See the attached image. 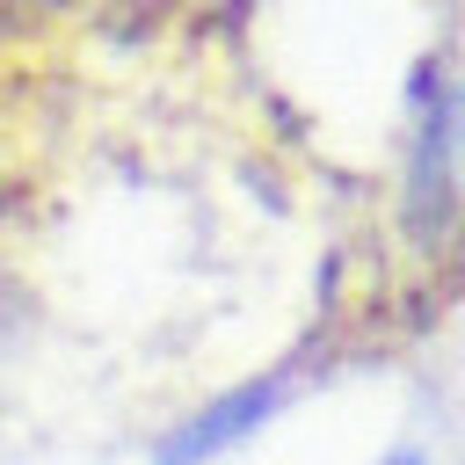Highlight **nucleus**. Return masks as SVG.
Masks as SVG:
<instances>
[{
  "instance_id": "obj_1",
  "label": "nucleus",
  "mask_w": 465,
  "mask_h": 465,
  "mask_svg": "<svg viewBox=\"0 0 465 465\" xmlns=\"http://www.w3.org/2000/svg\"><path fill=\"white\" fill-rule=\"evenodd\" d=\"M291 371H262V378H247V385H232V392H218L211 407H196L167 443H160V465H211V458H225L232 443H247L283 400H291Z\"/></svg>"
},
{
  "instance_id": "obj_2",
  "label": "nucleus",
  "mask_w": 465,
  "mask_h": 465,
  "mask_svg": "<svg viewBox=\"0 0 465 465\" xmlns=\"http://www.w3.org/2000/svg\"><path fill=\"white\" fill-rule=\"evenodd\" d=\"M385 465H421V458H414V450H392V458H385Z\"/></svg>"
}]
</instances>
